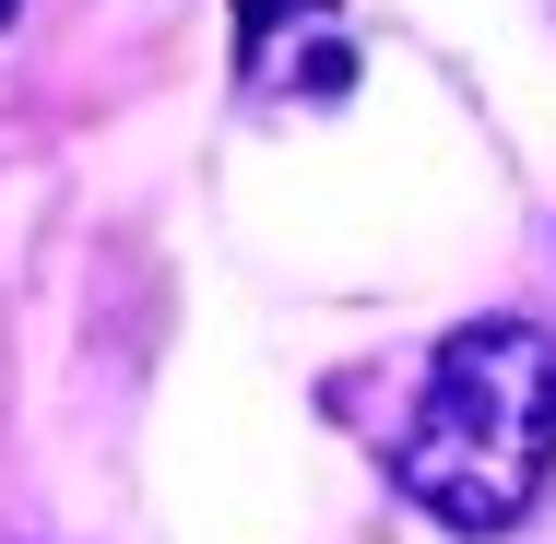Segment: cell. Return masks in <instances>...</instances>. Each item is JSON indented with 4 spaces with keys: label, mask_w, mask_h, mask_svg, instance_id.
Here are the masks:
<instances>
[{
    "label": "cell",
    "mask_w": 556,
    "mask_h": 544,
    "mask_svg": "<svg viewBox=\"0 0 556 544\" xmlns=\"http://www.w3.org/2000/svg\"><path fill=\"white\" fill-rule=\"evenodd\" d=\"M12 12H24V0H0V24H12Z\"/></svg>",
    "instance_id": "cell-3"
},
{
    "label": "cell",
    "mask_w": 556,
    "mask_h": 544,
    "mask_svg": "<svg viewBox=\"0 0 556 544\" xmlns=\"http://www.w3.org/2000/svg\"><path fill=\"white\" fill-rule=\"evenodd\" d=\"M237 36H249V84H296V96L355 84V48H343L332 0H237Z\"/></svg>",
    "instance_id": "cell-2"
},
{
    "label": "cell",
    "mask_w": 556,
    "mask_h": 544,
    "mask_svg": "<svg viewBox=\"0 0 556 544\" xmlns=\"http://www.w3.org/2000/svg\"><path fill=\"white\" fill-rule=\"evenodd\" d=\"M403 497L450 533H509L556 473V331L533 320H462L427 355V391L391 450Z\"/></svg>",
    "instance_id": "cell-1"
}]
</instances>
